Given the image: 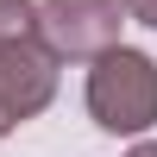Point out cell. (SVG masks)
I'll use <instances>...</instances> for the list:
<instances>
[{"instance_id": "7a4b0ae2", "label": "cell", "mask_w": 157, "mask_h": 157, "mask_svg": "<svg viewBox=\"0 0 157 157\" xmlns=\"http://www.w3.org/2000/svg\"><path fill=\"white\" fill-rule=\"evenodd\" d=\"M120 0H44L38 6V38L50 57H107L120 44Z\"/></svg>"}, {"instance_id": "52a82bcc", "label": "cell", "mask_w": 157, "mask_h": 157, "mask_svg": "<svg viewBox=\"0 0 157 157\" xmlns=\"http://www.w3.org/2000/svg\"><path fill=\"white\" fill-rule=\"evenodd\" d=\"M6 132H13V120H6V113H0V138H6Z\"/></svg>"}, {"instance_id": "6da1fadb", "label": "cell", "mask_w": 157, "mask_h": 157, "mask_svg": "<svg viewBox=\"0 0 157 157\" xmlns=\"http://www.w3.org/2000/svg\"><path fill=\"white\" fill-rule=\"evenodd\" d=\"M88 113L101 132H145L157 120V63L145 50L113 44L88 69Z\"/></svg>"}, {"instance_id": "5b68a950", "label": "cell", "mask_w": 157, "mask_h": 157, "mask_svg": "<svg viewBox=\"0 0 157 157\" xmlns=\"http://www.w3.org/2000/svg\"><path fill=\"white\" fill-rule=\"evenodd\" d=\"M126 13H132L138 25H151V32H157V0H126Z\"/></svg>"}, {"instance_id": "8992f818", "label": "cell", "mask_w": 157, "mask_h": 157, "mask_svg": "<svg viewBox=\"0 0 157 157\" xmlns=\"http://www.w3.org/2000/svg\"><path fill=\"white\" fill-rule=\"evenodd\" d=\"M132 157H157V145H132Z\"/></svg>"}, {"instance_id": "277c9868", "label": "cell", "mask_w": 157, "mask_h": 157, "mask_svg": "<svg viewBox=\"0 0 157 157\" xmlns=\"http://www.w3.org/2000/svg\"><path fill=\"white\" fill-rule=\"evenodd\" d=\"M38 32V6L32 0H0V44H19Z\"/></svg>"}, {"instance_id": "3957f363", "label": "cell", "mask_w": 157, "mask_h": 157, "mask_svg": "<svg viewBox=\"0 0 157 157\" xmlns=\"http://www.w3.org/2000/svg\"><path fill=\"white\" fill-rule=\"evenodd\" d=\"M50 94H57V57H50V44H38V38L0 44V113L19 126L32 113H44Z\"/></svg>"}]
</instances>
